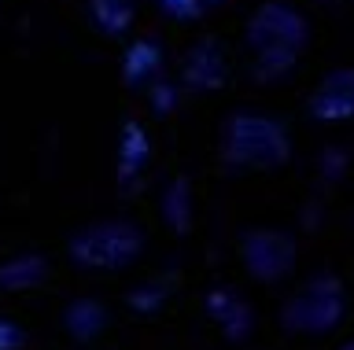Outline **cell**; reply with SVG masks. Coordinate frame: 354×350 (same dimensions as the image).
I'll return each instance as SVG.
<instances>
[{"instance_id":"obj_1","label":"cell","mask_w":354,"mask_h":350,"mask_svg":"<svg viewBox=\"0 0 354 350\" xmlns=\"http://www.w3.org/2000/svg\"><path fill=\"white\" fill-rule=\"evenodd\" d=\"M140 236L129 225H96L71 244V255L88 269H118L137 255Z\"/></svg>"},{"instance_id":"obj_2","label":"cell","mask_w":354,"mask_h":350,"mask_svg":"<svg viewBox=\"0 0 354 350\" xmlns=\"http://www.w3.org/2000/svg\"><path fill=\"white\" fill-rule=\"evenodd\" d=\"M343 317V295H339V284L325 280H314L306 291H299L284 310V321L288 328H299V332H328Z\"/></svg>"},{"instance_id":"obj_3","label":"cell","mask_w":354,"mask_h":350,"mask_svg":"<svg viewBox=\"0 0 354 350\" xmlns=\"http://www.w3.org/2000/svg\"><path fill=\"white\" fill-rule=\"evenodd\" d=\"M251 240L259 244V251H254L251 244H243V258H248V266H251L254 277L273 280V277H281V273L292 266V247H288V244L281 251H273L284 236H277V233H254Z\"/></svg>"},{"instance_id":"obj_4","label":"cell","mask_w":354,"mask_h":350,"mask_svg":"<svg viewBox=\"0 0 354 350\" xmlns=\"http://www.w3.org/2000/svg\"><path fill=\"white\" fill-rule=\"evenodd\" d=\"M317 118H347L354 115V70H339L317 89L314 96Z\"/></svg>"},{"instance_id":"obj_5","label":"cell","mask_w":354,"mask_h":350,"mask_svg":"<svg viewBox=\"0 0 354 350\" xmlns=\"http://www.w3.org/2000/svg\"><path fill=\"white\" fill-rule=\"evenodd\" d=\"M343 350H354V343H351V347H343Z\"/></svg>"}]
</instances>
